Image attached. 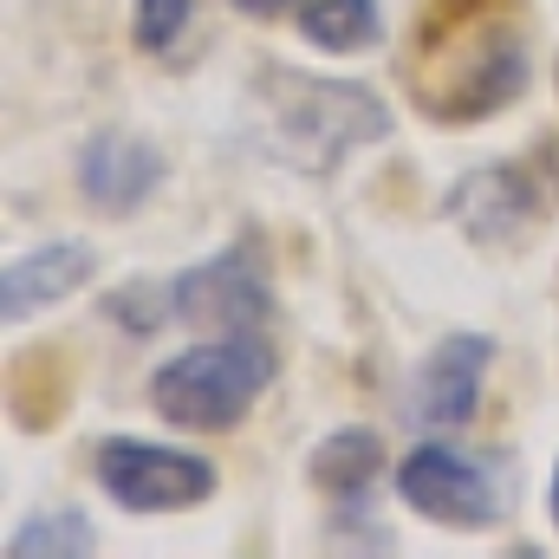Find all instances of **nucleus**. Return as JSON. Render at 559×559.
I'll use <instances>...</instances> for the list:
<instances>
[{
    "label": "nucleus",
    "instance_id": "f257e3e1",
    "mask_svg": "<svg viewBox=\"0 0 559 559\" xmlns=\"http://www.w3.org/2000/svg\"><path fill=\"white\" fill-rule=\"evenodd\" d=\"M254 124L261 143L299 176H332L358 150L391 138V105L358 79H319L293 66H261L254 79Z\"/></svg>",
    "mask_w": 559,
    "mask_h": 559
},
{
    "label": "nucleus",
    "instance_id": "f03ea898",
    "mask_svg": "<svg viewBox=\"0 0 559 559\" xmlns=\"http://www.w3.org/2000/svg\"><path fill=\"white\" fill-rule=\"evenodd\" d=\"M280 358L261 332H215L202 345H189L182 358H169L150 378V411L176 429H235L248 423V411L267 397Z\"/></svg>",
    "mask_w": 559,
    "mask_h": 559
},
{
    "label": "nucleus",
    "instance_id": "7ed1b4c3",
    "mask_svg": "<svg viewBox=\"0 0 559 559\" xmlns=\"http://www.w3.org/2000/svg\"><path fill=\"white\" fill-rule=\"evenodd\" d=\"M521 92H527V52L495 20H475V26L449 33L442 59L429 72H417V98L436 124H481L501 105H514Z\"/></svg>",
    "mask_w": 559,
    "mask_h": 559
},
{
    "label": "nucleus",
    "instance_id": "20e7f679",
    "mask_svg": "<svg viewBox=\"0 0 559 559\" xmlns=\"http://www.w3.org/2000/svg\"><path fill=\"white\" fill-rule=\"evenodd\" d=\"M92 475H98L105 501H118L124 514H182V508H202L215 495L209 455L143 442V436H105L92 449Z\"/></svg>",
    "mask_w": 559,
    "mask_h": 559
},
{
    "label": "nucleus",
    "instance_id": "39448f33",
    "mask_svg": "<svg viewBox=\"0 0 559 559\" xmlns=\"http://www.w3.org/2000/svg\"><path fill=\"white\" fill-rule=\"evenodd\" d=\"M397 495L404 508L436 521V527H495L501 521V488H495V468L475 462L468 449L429 436L417 442L404 462H397Z\"/></svg>",
    "mask_w": 559,
    "mask_h": 559
},
{
    "label": "nucleus",
    "instance_id": "423d86ee",
    "mask_svg": "<svg viewBox=\"0 0 559 559\" xmlns=\"http://www.w3.org/2000/svg\"><path fill=\"white\" fill-rule=\"evenodd\" d=\"M169 306L182 325H202V332H261L274 319V286L261 274L254 248H222L215 261L169 280Z\"/></svg>",
    "mask_w": 559,
    "mask_h": 559
},
{
    "label": "nucleus",
    "instance_id": "0eeeda50",
    "mask_svg": "<svg viewBox=\"0 0 559 559\" xmlns=\"http://www.w3.org/2000/svg\"><path fill=\"white\" fill-rule=\"evenodd\" d=\"M449 222L468 235V241H481V248H521L534 228H540V209H547V195H540V182L521 169V163H481V169H468L455 189H449Z\"/></svg>",
    "mask_w": 559,
    "mask_h": 559
},
{
    "label": "nucleus",
    "instance_id": "6e6552de",
    "mask_svg": "<svg viewBox=\"0 0 559 559\" xmlns=\"http://www.w3.org/2000/svg\"><path fill=\"white\" fill-rule=\"evenodd\" d=\"M488 365H495L488 332H442V345L417 365V391H411V411H417L423 429H462L475 417Z\"/></svg>",
    "mask_w": 559,
    "mask_h": 559
},
{
    "label": "nucleus",
    "instance_id": "1a4fd4ad",
    "mask_svg": "<svg viewBox=\"0 0 559 559\" xmlns=\"http://www.w3.org/2000/svg\"><path fill=\"white\" fill-rule=\"evenodd\" d=\"M163 189V150L138 131H92L79 150V195L98 215H131Z\"/></svg>",
    "mask_w": 559,
    "mask_h": 559
},
{
    "label": "nucleus",
    "instance_id": "9d476101",
    "mask_svg": "<svg viewBox=\"0 0 559 559\" xmlns=\"http://www.w3.org/2000/svg\"><path fill=\"white\" fill-rule=\"evenodd\" d=\"M92 280V248L85 241H46L20 261H7V280H0V319L7 325H26L33 312H46L52 299L79 293Z\"/></svg>",
    "mask_w": 559,
    "mask_h": 559
},
{
    "label": "nucleus",
    "instance_id": "9b49d317",
    "mask_svg": "<svg viewBox=\"0 0 559 559\" xmlns=\"http://www.w3.org/2000/svg\"><path fill=\"white\" fill-rule=\"evenodd\" d=\"M306 475L319 495H332L338 508H358L371 495V481L384 475V436L378 429H332L312 455H306Z\"/></svg>",
    "mask_w": 559,
    "mask_h": 559
},
{
    "label": "nucleus",
    "instance_id": "f8f14e48",
    "mask_svg": "<svg viewBox=\"0 0 559 559\" xmlns=\"http://www.w3.org/2000/svg\"><path fill=\"white\" fill-rule=\"evenodd\" d=\"M299 33H306V46L345 59V52H365L384 39V13H378V0H306Z\"/></svg>",
    "mask_w": 559,
    "mask_h": 559
},
{
    "label": "nucleus",
    "instance_id": "ddd939ff",
    "mask_svg": "<svg viewBox=\"0 0 559 559\" xmlns=\"http://www.w3.org/2000/svg\"><path fill=\"white\" fill-rule=\"evenodd\" d=\"M98 540H92V521L79 514V508H52V514H26L20 527H13V540H7V554L13 559H39V554H59V559H79L92 554Z\"/></svg>",
    "mask_w": 559,
    "mask_h": 559
},
{
    "label": "nucleus",
    "instance_id": "4468645a",
    "mask_svg": "<svg viewBox=\"0 0 559 559\" xmlns=\"http://www.w3.org/2000/svg\"><path fill=\"white\" fill-rule=\"evenodd\" d=\"M105 312L111 319H124V332H163L169 319H176V306H169V280H131V286H118L111 299H105Z\"/></svg>",
    "mask_w": 559,
    "mask_h": 559
},
{
    "label": "nucleus",
    "instance_id": "2eb2a0df",
    "mask_svg": "<svg viewBox=\"0 0 559 559\" xmlns=\"http://www.w3.org/2000/svg\"><path fill=\"white\" fill-rule=\"evenodd\" d=\"M182 26H189V0H138V13H131V33L143 52H169L182 39Z\"/></svg>",
    "mask_w": 559,
    "mask_h": 559
},
{
    "label": "nucleus",
    "instance_id": "dca6fc26",
    "mask_svg": "<svg viewBox=\"0 0 559 559\" xmlns=\"http://www.w3.org/2000/svg\"><path fill=\"white\" fill-rule=\"evenodd\" d=\"M241 13H254V20H280L286 7H306V0H235Z\"/></svg>",
    "mask_w": 559,
    "mask_h": 559
},
{
    "label": "nucleus",
    "instance_id": "f3484780",
    "mask_svg": "<svg viewBox=\"0 0 559 559\" xmlns=\"http://www.w3.org/2000/svg\"><path fill=\"white\" fill-rule=\"evenodd\" d=\"M554 527H559V468H554Z\"/></svg>",
    "mask_w": 559,
    "mask_h": 559
}]
</instances>
